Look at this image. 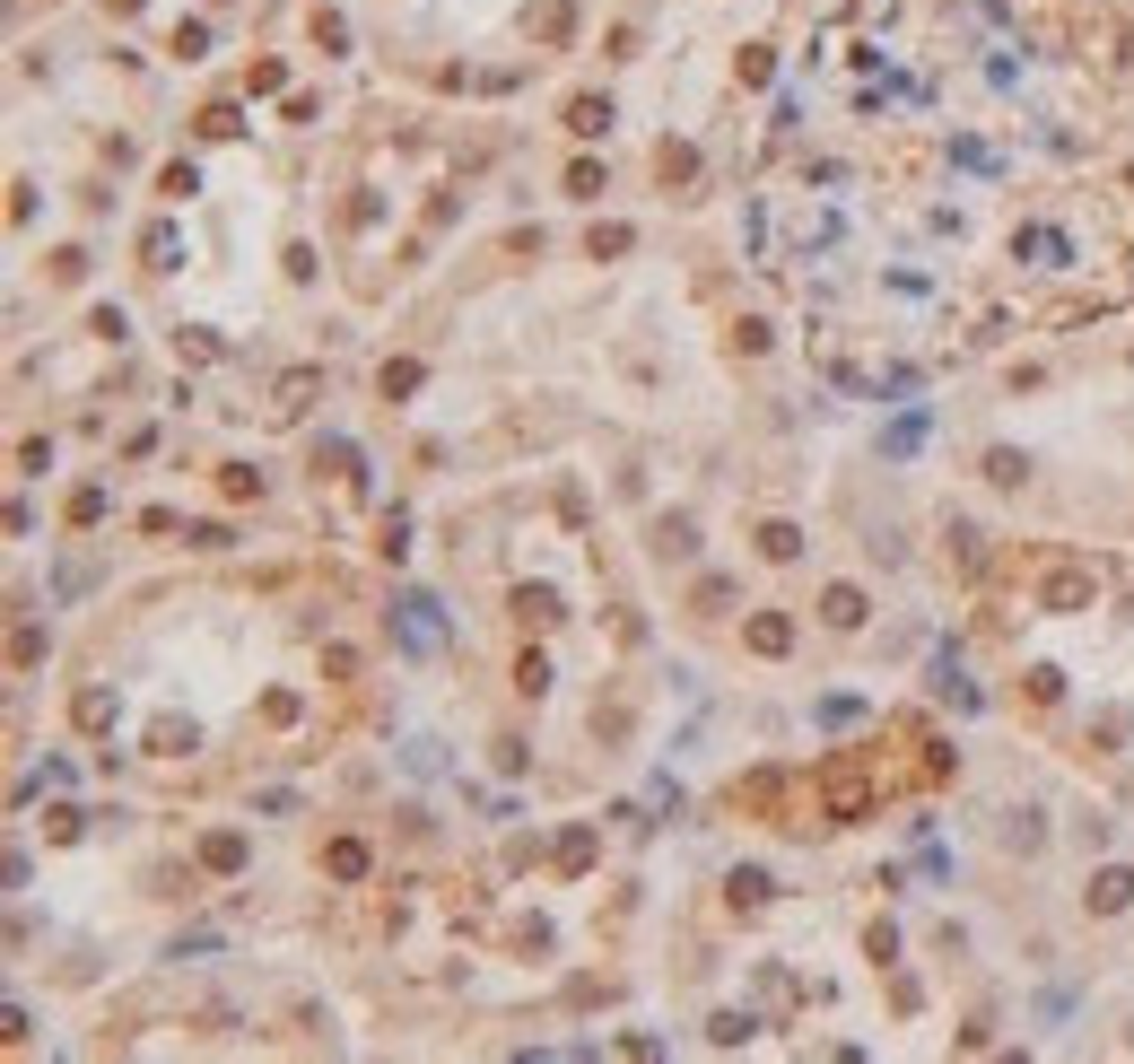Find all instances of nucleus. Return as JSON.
<instances>
[{
  "instance_id": "1",
  "label": "nucleus",
  "mask_w": 1134,
  "mask_h": 1064,
  "mask_svg": "<svg viewBox=\"0 0 1134 1064\" xmlns=\"http://www.w3.org/2000/svg\"><path fill=\"white\" fill-rule=\"evenodd\" d=\"M402 637H410V646H437L445 628H437V602H428V594H402Z\"/></svg>"
},
{
  "instance_id": "2",
  "label": "nucleus",
  "mask_w": 1134,
  "mask_h": 1064,
  "mask_svg": "<svg viewBox=\"0 0 1134 1064\" xmlns=\"http://www.w3.org/2000/svg\"><path fill=\"white\" fill-rule=\"evenodd\" d=\"M1082 594H1091V576H1073V567H1065V576H1056V585H1047V602H1056V611H1073V602H1082Z\"/></svg>"
},
{
  "instance_id": "3",
  "label": "nucleus",
  "mask_w": 1134,
  "mask_h": 1064,
  "mask_svg": "<svg viewBox=\"0 0 1134 1064\" xmlns=\"http://www.w3.org/2000/svg\"><path fill=\"white\" fill-rule=\"evenodd\" d=\"M855 620H864V602H855V594L838 585V594H829V628H855Z\"/></svg>"
},
{
  "instance_id": "4",
  "label": "nucleus",
  "mask_w": 1134,
  "mask_h": 1064,
  "mask_svg": "<svg viewBox=\"0 0 1134 1064\" xmlns=\"http://www.w3.org/2000/svg\"><path fill=\"white\" fill-rule=\"evenodd\" d=\"M751 646L759 655H786V620H751Z\"/></svg>"
}]
</instances>
